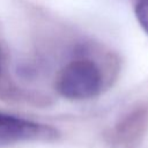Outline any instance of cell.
Segmentation results:
<instances>
[{"mask_svg":"<svg viewBox=\"0 0 148 148\" xmlns=\"http://www.w3.org/2000/svg\"><path fill=\"white\" fill-rule=\"evenodd\" d=\"M135 16L146 32H148V0H138L135 6Z\"/></svg>","mask_w":148,"mask_h":148,"instance_id":"cell-3","label":"cell"},{"mask_svg":"<svg viewBox=\"0 0 148 148\" xmlns=\"http://www.w3.org/2000/svg\"><path fill=\"white\" fill-rule=\"evenodd\" d=\"M1 66H2V54H1V49H0V73H1Z\"/></svg>","mask_w":148,"mask_h":148,"instance_id":"cell-4","label":"cell"},{"mask_svg":"<svg viewBox=\"0 0 148 148\" xmlns=\"http://www.w3.org/2000/svg\"><path fill=\"white\" fill-rule=\"evenodd\" d=\"M103 87L99 67L89 59H76L67 64L57 79V90L68 99L82 101L98 95Z\"/></svg>","mask_w":148,"mask_h":148,"instance_id":"cell-1","label":"cell"},{"mask_svg":"<svg viewBox=\"0 0 148 148\" xmlns=\"http://www.w3.org/2000/svg\"><path fill=\"white\" fill-rule=\"evenodd\" d=\"M54 131L45 125L17 116L0 112V142H21L45 139Z\"/></svg>","mask_w":148,"mask_h":148,"instance_id":"cell-2","label":"cell"}]
</instances>
